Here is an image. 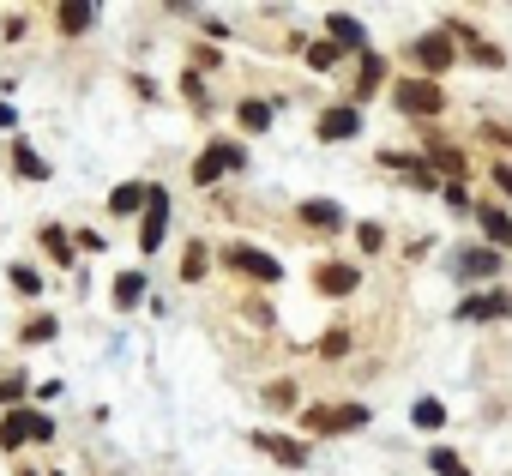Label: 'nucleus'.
Returning <instances> with one entry per match:
<instances>
[{"instance_id": "nucleus-1", "label": "nucleus", "mask_w": 512, "mask_h": 476, "mask_svg": "<svg viewBox=\"0 0 512 476\" xmlns=\"http://www.w3.org/2000/svg\"><path fill=\"white\" fill-rule=\"evenodd\" d=\"M217 260H223L229 272L253 278V284H278V278H284V266H278V260H272L266 248H247V242H229V248H223Z\"/></svg>"}, {"instance_id": "nucleus-2", "label": "nucleus", "mask_w": 512, "mask_h": 476, "mask_svg": "<svg viewBox=\"0 0 512 476\" xmlns=\"http://www.w3.org/2000/svg\"><path fill=\"white\" fill-rule=\"evenodd\" d=\"M25 440H55V422L43 410H7V416H0V446L13 452Z\"/></svg>"}, {"instance_id": "nucleus-3", "label": "nucleus", "mask_w": 512, "mask_h": 476, "mask_svg": "<svg viewBox=\"0 0 512 476\" xmlns=\"http://www.w3.org/2000/svg\"><path fill=\"white\" fill-rule=\"evenodd\" d=\"M410 61L422 67V79H440V73H452V61H458V43H452V31H428V37L410 49Z\"/></svg>"}, {"instance_id": "nucleus-4", "label": "nucleus", "mask_w": 512, "mask_h": 476, "mask_svg": "<svg viewBox=\"0 0 512 476\" xmlns=\"http://www.w3.org/2000/svg\"><path fill=\"white\" fill-rule=\"evenodd\" d=\"M362 422H368V404H320L302 416V428H314V434H350Z\"/></svg>"}, {"instance_id": "nucleus-5", "label": "nucleus", "mask_w": 512, "mask_h": 476, "mask_svg": "<svg viewBox=\"0 0 512 476\" xmlns=\"http://www.w3.org/2000/svg\"><path fill=\"white\" fill-rule=\"evenodd\" d=\"M392 103H398L404 115H440V109H446V91H440L434 79H404V85L392 91Z\"/></svg>"}, {"instance_id": "nucleus-6", "label": "nucleus", "mask_w": 512, "mask_h": 476, "mask_svg": "<svg viewBox=\"0 0 512 476\" xmlns=\"http://www.w3.org/2000/svg\"><path fill=\"white\" fill-rule=\"evenodd\" d=\"M506 314H512V290H482V296H464L452 320H464V326H488V320H506Z\"/></svg>"}, {"instance_id": "nucleus-7", "label": "nucleus", "mask_w": 512, "mask_h": 476, "mask_svg": "<svg viewBox=\"0 0 512 476\" xmlns=\"http://www.w3.org/2000/svg\"><path fill=\"white\" fill-rule=\"evenodd\" d=\"M253 446H260L266 458H278L284 470H302V464H308V440H296V434H278V428H260V434H253Z\"/></svg>"}, {"instance_id": "nucleus-8", "label": "nucleus", "mask_w": 512, "mask_h": 476, "mask_svg": "<svg viewBox=\"0 0 512 476\" xmlns=\"http://www.w3.org/2000/svg\"><path fill=\"white\" fill-rule=\"evenodd\" d=\"M163 229H169V193L151 187V205H145V217H139V254H157V248H163Z\"/></svg>"}, {"instance_id": "nucleus-9", "label": "nucleus", "mask_w": 512, "mask_h": 476, "mask_svg": "<svg viewBox=\"0 0 512 476\" xmlns=\"http://www.w3.org/2000/svg\"><path fill=\"white\" fill-rule=\"evenodd\" d=\"M314 290L344 302V296H356V290H362V272H356V266H344V260H326V266H314Z\"/></svg>"}, {"instance_id": "nucleus-10", "label": "nucleus", "mask_w": 512, "mask_h": 476, "mask_svg": "<svg viewBox=\"0 0 512 476\" xmlns=\"http://www.w3.org/2000/svg\"><path fill=\"white\" fill-rule=\"evenodd\" d=\"M494 272H500V254L494 248H458L452 254V278H464V284H482Z\"/></svg>"}, {"instance_id": "nucleus-11", "label": "nucleus", "mask_w": 512, "mask_h": 476, "mask_svg": "<svg viewBox=\"0 0 512 476\" xmlns=\"http://www.w3.org/2000/svg\"><path fill=\"white\" fill-rule=\"evenodd\" d=\"M326 31H332V43H338V49H350V55H374V49H368V31H362V19H350V13H332V19H326Z\"/></svg>"}, {"instance_id": "nucleus-12", "label": "nucleus", "mask_w": 512, "mask_h": 476, "mask_svg": "<svg viewBox=\"0 0 512 476\" xmlns=\"http://www.w3.org/2000/svg\"><path fill=\"white\" fill-rule=\"evenodd\" d=\"M356 127H362V109H356V103H338V109H326V115H320V139H326V145L350 139Z\"/></svg>"}, {"instance_id": "nucleus-13", "label": "nucleus", "mask_w": 512, "mask_h": 476, "mask_svg": "<svg viewBox=\"0 0 512 476\" xmlns=\"http://www.w3.org/2000/svg\"><path fill=\"white\" fill-rule=\"evenodd\" d=\"M145 205H151V181H121V187L109 193V211H115V217H127V211L145 217Z\"/></svg>"}, {"instance_id": "nucleus-14", "label": "nucleus", "mask_w": 512, "mask_h": 476, "mask_svg": "<svg viewBox=\"0 0 512 476\" xmlns=\"http://www.w3.org/2000/svg\"><path fill=\"white\" fill-rule=\"evenodd\" d=\"M476 223H482V235H488V248H494V254H500V248L512 254V217H506V211L482 205V211H476Z\"/></svg>"}, {"instance_id": "nucleus-15", "label": "nucleus", "mask_w": 512, "mask_h": 476, "mask_svg": "<svg viewBox=\"0 0 512 476\" xmlns=\"http://www.w3.org/2000/svg\"><path fill=\"white\" fill-rule=\"evenodd\" d=\"M302 223H314V229L332 235V229H344V211H338L332 199H308V205H302Z\"/></svg>"}, {"instance_id": "nucleus-16", "label": "nucleus", "mask_w": 512, "mask_h": 476, "mask_svg": "<svg viewBox=\"0 0 512 476\" xmlns=\"http://www.w3.org/2000/svg\"><path fill=\"white\" fill-rule=\"evenodd\" d=\"M91 25H97V7H91V0H67V7H61V31H67V37L91 31Z\"/></svg>"}, {"instance_id": "nucleus-17", "label": "nucleus", "mask_w": 512, "mask_h": 476, "mask_svg": "<svg viewBox=\"0 0 512 476\" xmlns=\"http://www.w3.org/2000/svg\"><path fill=\"white\" fill-rule=\"evenodd\" d=\"M272 115H278V109H272V103H260V97H247V103L235 109V121H241L247 133H266V127H272Z\"/></svg>"}, {"instance_id": "nucleus-18", "label": "nucleus", "mask_w": 512, "mask_h": 476, "mask_svg": "<svg viewBox=\"0 0 512 476\" xmlns=\"http://www.w3.org/2000/svg\"><path fill=\"white\" fill-rule=\"evenodd\" d=\"M380 79H386V61H380V55H362V73H356V103H368V97L380 91Z\"/></svg>"}, {"instance_id": "nucleus-19", "label": "nucleus", "mask_w": 512, "mask_h": 476, "mask_svg": "<svg viewBox=\"0 0 512 476\" xmlns=\"http://www.w3.org/2000/svg\"><path fill=\"white\" fill-rule=\"evenodd\" d=\"M13 169H19V175H25V181H49V163H43V157H37V151H31V145H25V139H19V145H13Z\"/></svg>"}, {"instance_id": "nucleus-20", "label": "nucleus", "mask_w": 512, "mask_h": 476, "mask_svg": "<svg viewBox=\"0 0 512 476\" xmlns=\"http://www.w3.org/2000/svg\"><path fill=\"white\" fill-rule=\"evenodd\" d=\"M205 272H211V248H205V242H187V254H181V278L199 284Z\"/></svg>"}, {"instance_id": "nucleus-21", "label": "nucleus", "mask_w": 512, "mask_h": 476, "mask_svg": "<svg viewBox=\"0 0 512 476\" xmlns=\"http://www.w3.org/2000/svg\"><path fill=\"white\" fill-rule=\"evenodd\" d=\"M428 470H434V476H470V464H464L452 446H434V452H428Z\"/></svg>"}, {"instance_id": "nucleus-22", "label": "nucleus", "mask_w": 512, "mask_h": 476, "mask_svg": "<svg viewBox=\"0 0 512 476\" xmlns=\"http://www.w3.org/2000/svg\"><path fill=\"white\" fill-rule=\"evenodd\" d=\"M428 163H434L440 175H458V181H464V151H452V145H428Z\"/></svg>"}, {"instance_id": "nucleus-23", "label": "nucleus", "mask_w": 512, "mask_h": 476, "mask_svg": "<svg viewBox=\"0 0 512 476\" xmlns=\"http://www.w3.org/2000/svg\"><path fill=\"white\" fill-rule=\"evenodd\" d=\"M410 422H416V428H440V422H446V404H440V398H416Z\"/></svg>"}, {"instance_id": "nucleus-24", "label": "nucleus", "mask_w": 512, "mask_h": 476, "mask_svg": "<svg viewBox=\"0 0 512 476\" xmlns=\"http://www.w3.org/2000/svg\"><path fill=\"white\" fill-rule=\"evenodd\" d=\"M43 248H49V260H61V266L73 260V242H67V229H61V223H49V229H43Z\"/></svg>"}, {"instance_id": "nucleus-25", "label": "nucleus", "mask_w": 512, "mask_h": 476, "mask_svg": "<svg viewBox=\"0 0 512 476\" xmlns=\"http://www.w3.org/2000/svg\"><path fill=\"white\" fill-rule=\"evenodd\" d=\"M139 296H145V278H139V272H121V278H115V302H121V308H133Z\"/></svg>"}, {"instance_id": "nucleus-26", "label": "nucleus", "mask_w": 512, "mask_h": 476, "mask_svg": "<svg viewBox=\"0 0 512 476\" xmlns=\"http://www.w3.org/2000/svg\"><path fill=\"white\" fill-rule=\"evenodd\" d=\"M338 55H344V49H338L332 37H326V43H308V67H338Z\"/></svg>"}, {"instance_id": "nucleus-27", "label": "nucleus", "mask_w": 512, "mask_h": 476, "mask_svg": "<svg viewBox=\"0 0 512 476\" xmlns=\"http://www.w3.org/2000/svg\"><path fill=\"white\" fill-rule=\"evenodd\" d=\"M55 332H61V326H55V314H37V320L25 326V344H49Z\"/></svg>"}, {"instance_id": "nucleus-28", "label": "nucleus", "mask_w": 512, "mask_h": 476, "mask_svg": "<svg viewBox=\"0 0 512 476\" xmlns=\"http://www.w3.org/2000/svg\"><path fill=\"white\" fill-rule=\"evenodd\" d=\"M217 169H223V157H217V145H211V151L199 157V169H193V181H199V187H211V181H217Z\"/></svg>"}, {"instance_id": "nucleus-29", "label": "nucleus", "mask_w": 512, "mask_h": 476, "mask_svg": "<svg viewBox=\"0 0 512 476\" xmlns=\"http://www.w3.org/2000/svg\"><path fill=\"white\" fill-rule=\"evenodd\" d=\"M13 290H19V296H37V290H43V278H37L31 266H13Z\"/></svg>"}, {"instance_id": "nucleus-30", "label": "nucleus", "mask_w": 512, "mask_h": 476, "mask_svg": "<svg viewBox=\"0 0 512 476\" xmlns=\"http://www.w3.org/2000/svg\"><path fill=\"white\" fill-rule=\"evenodd\" d=\"M470 61H476V67H506V55L488 49V43H470Z\"/></svg>"}, {"instance_id": "nucleus-31", "label": "nucleus", "mask_w": 512, "mask_h": 476, "mask_svg": "<svg viewBox=\"0 0 512 476\" xmlns=\"http://www.w3.org/2000/svg\"><path fill=\"white\" fill-rule=\"evenodd\" d=\"M13 398H25V374H0V404H13Z\"/></svg>"}, {"instance_id": "nucleus-32", "label": "nucleus", "mask_w": 512, "mask_h": 476, "mask_svg": "<svg viewBox=\"0 0 512 476\" xmlns=\"http://www.w3.org/2000/svg\"><path fill=\"white\" fill-rule=\"evenodd\" d=\"M356 235H362V254H380V248H386V235H380V223H362Z\"/></svg>"}, {"instance_id": "nucleus-33", "label": "nucleus", "mask_w": 512, "mask_h": 476, "mask_svg": "<svg viewBox=\"0 0 512 476\" xmlns=\"http://www.w3.org/2000/svg\"><path fill=\"white\" fill-rule=\"evenodd\" d=\"M344 350H350V332H326L320 338V356H344Z\"/></svg>"}, {"instance_id": "nucleus-34", "label": "nucleus", "mask_w": 512, "mask_h": 476, "mask_svg": "<svg viewBox=\"0 0 512 476\" xmlns=\"http://www.w3.org/2000/svg\"><path fill=\"white\" fill-rule=\"evenodd\" d=\"M217 157H223V169H241V163H247V151H241V145H229V139L217 145Z\"/></svg>"}, {"instance_id": "nucleus-35", "label": "nucleus", "mask_w": 512, "mask_h": 476, "mask_svg": "<svg viewBox=\"0 0 512 476\" xmlns=\"http://www.w3.org/2000/svg\"><path fill=\"white\" fill-rule=\"evenodd\" d=\"M440 199H446V205H458V211L470 205V193H464V181H446V187H440Z\"/></svg>"}, {"instance_id": "nucleus-36", "label": "nucleus", "mask_w": 512, "mask_h": 476, "mask_svg": "<svg viewBox=\"0 0 512 476\" xmlns=\"http://www.w3.org/2000/svg\"><path fill=\"white\" fill-rule=\"evenodd\" d=\"M494 187H500V193L512 199V169H506V163H494Z\"/></svg>"}, {"instance_id": "nucleus-37", "label": "nucleus", "mask_w": 512, "mask_h": 476, "mask_svg": "<svg viewBox=\"0 0 512 476\" xmlns=\"http://www.w3.org/2000/svg\"><path fill=\"white\" fill-rule=\"evenodd\" d=\"M19 476H37V470H31V464H19Z\"/></svg>"}]
</instances>
